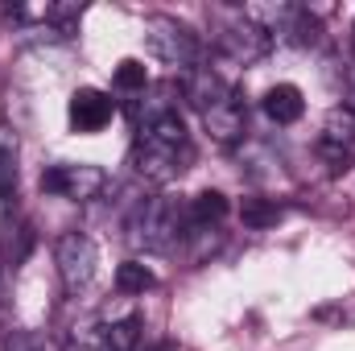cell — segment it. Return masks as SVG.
<instances>
[{
	"instance_id": "obj_10",
	"label": "cell",
	"mask_w": 355,
	"mask_h": 351,
	"mask_svg": "<svg viewBox=\"0 0 355 351\" xmlns=\"http://www.w3.org/2000/svg\"><path fill=\"white\" fill-rule=\"evenodd\" d=\"M178 91H182V99H186L190 108H198V112H211L223 95H232V87H227L215 71H207V67L186 71V75H182V83H178Z\"/></svg>"
},
{
	"instance_id": "obj_4",
	"label": "cell",
	"mask_w": 355,
	"mask_h": 351,
	"mask_svg": "<svg viewBox=\"0 0 355 351\" xmlns=\"http://www.w3.org/2000/svg\"><path fill=\"white\" fill-rule=\"evenodd\" d=\"M37 186L46 194H58V198H71V203H91L103 194L107 186V174L99 166H87V162H62V166H46Z\"/></svg>"
},
{
	"instance_id": "obj_20",
	"label": "cell",
	"mask_w": 355,
	"mask_h": 351,
	"mask_svg": "<svg viewBox=\"0 0 355 351\" xmlns=\"http://www.w3.org/2000/svg\"><path fill=\"white\" fill-rule=\"evenodd\" d=\"M352 33H355V25H352Z\"/></svg>"
},
{
	"instance_id": "obj_15",
	"label": "cell",
	"mask_w": 355,
	"mask_h": 351,
	"mask_svg": "<svg viewBox=\"0 0 355 351\" xmlns=\"http://www.w3.org/2000/svg\"><path fill=\"white\" fill-rule=\"evenodd\" d=\"M137 339H141V318H137V314L116 318V323L103 327V343H107L112 351H132L137 348Z\"/></svg>"
},
{
	"instance_id": "obj_9",
	"label": "cell",
	"mask_w": 355,
	"mask_h": 351,
	"mask_svg": "<svg viewBox=\"0 0 355 351\" xmlns=\"http://www.w3.org/2000/svg\"><path fill=\"white\" fill-rule=\"evenodd\" d=\"M202 124H207V132H211L219 145H236V141L244 137V128H248V112H244L240 95L232 91V95H223L211 112H202Z\"/></svg>"
},
{
	"instance_id": "obj_14",
	"label": "cell",
	"mask_w": 355,
	"mask_h": 351,
	"mask_svg": "<svg viewBox=\"0 0 355 351\" xmlns=\"http://www.w3.org/2000/svg\"><path fill=\"white\" fill-rule=\"evenodd\" d=\"M153 285H157V277H153L141 261H124L120 268H116V289H120L124 298L145 293V289H153Z\"/></svg>"
},
{
	"instance_id": "obj_3",
	"label": "cell",
	"mask_w": 355,
	"mask_h": 351,
	"mask_svg": "<svg viewBox=\"0 0 355 351\" xmlns=\"http://www.w3.org/2000/svg\"><path fill=\"white\" fill-rule=\"evenodd\" d=\"M145 42H149V54L162 58L166 67L194 71V62H198V37H194L182 21H174V17H149Z\"/></svg>"
},
{
	"instance_id": "obj_19",
	"label": "cell",
	"mask_w": 355,
	"mask_h": 351,
	"mask_svg": "<svg viewBox=\"0 0 355 351\" xmlns=\"http://www.w3.org/2000/svg\"><path fill=\"white\" fill-rule=\"evenodd\" d=\"M42 351H79V348H75V343H46Z\"/></svg>"
},
{
	"instance_id": "obj_6",
	"label": "cell",
	"mask_w": 355,
	"mask_h": 351,
	"mask_svg": "<svg viewBox=\"0 0 355 351\" xmlns=\"http://www.w3.org/2000/svg\"><path fill=\"white\" fill-rule=\"evenodd\" d=\"M318 157L331 170H343L355 162V108L335 103L322 120V137H318Z\"/></svg>"
},
{
	"instance_id": "obj_11",
	"label": "cell",
	"mask_w": 355,
	"mask_h": 351,
	"mask_svg": "<svg viewBox=\"0 0 355 351\" xmlns=\"http://www.w3.org/2000/svg\"><path fill=\"white\" fill-rule=\"evenodd\" d=\"M227 215V198L219 190H202L186 203V232H202V228H215L219 219Z\"/></svg>"
},
{
	"instance_id": "obj_8",
	"label": "cell",
	"mask_w": 355,
	"mask_h": 351,
	"mask_svg": "<svg viewBox=\"0 0 355 351\" xmlns=\"http://www.w3.org/2000/svg\"><path fill=\"white\" fill-rule=\"evenodd\" d=\"M116 116V99L99 87H79L71 95V128L75 132H99Z\"/></svg>"
},
{
	"instance_id": "obj_2",
	"label": "cell",
	"mask_w": 355,
	"mask_h": 351,
	"mask_svg": "<svg viewBox=\"0 0 355 351\" xmlns=\"http://www.w3.org/2000/svg\"><path fill=\"white\" fill-rule=\"evenodd\" d=\"M186 240V207L170 198H145L128 219V244L141 252H170Z\"/></svg>"
},
{
	"instance_id": "obj_16",
	"label": "cell",
	"mask_w": 355,
	"mask_h": 351,
	"mask_svg": "<svg viewBox=\"0 0 355 351\" xmlns=\"http://www.w3.org/2000/svg\"><path fill=\"white\" fill-rule=\"evenodd\" d=\"M112 83H116L120 91H145V87H149V71H145V62H137V58H124V62L116 67Z\"/></svg>"
},
{
	"instance_id": "obj_7",
	"label": "cell",
	"mask_w": 355,
	"mask_h": 351,
	"mask_svg": "<svg viewBox=\"0 0 355 351\" xmlns=\"http://www.w3.org/2000/svg\"><path fill=\"white\" fill-rule=\"evenodd\" d=\"M219 50H223L232 62L252 67V62H261L268 50H272V37H268V29H261L257 21L236 17V21H227V25L219 29Z\"/></svg>"
},
{
	"instance_id": "obj_5",
	"label": "cell",
	"mask_w": 355,
	"mask_h": 351,
	"mask_svg": "<svg viewBox=\"0 0 355 351\" xmlns=\"http://www.w3.org/2000/svg\"><path fill=\"white\" fill-rule=\"evenodd\" d=\"M54 261H58V277L67 285V293H79L95 281V264H99V248L87 232H67L54 248Z\"/></svg>"
},
{
	"instance_id": "obj_12",
	"label": "cell",
	"mask_w": 355,
	"mask_h": 351,
	"mask_svg": "<svg viewBox=\"0 0 355 351\" xmlns=\"http://www.w3.org/2000/svg\"><path fill=\"white\" fill-rule=\"evenodd\" d=\"M302 112H306V99H302V91L293 87V83H277V87H268V95H265V116L268 120H277V124H293V120H302Z\"/></svg>"
},
{
	"instance_id": "obj_13",
	"label": "cell",
	"mask_w": 355,
	"mask_h": 351,
	"mask_svg": "<svg viewBox=\"0 0 355 351\" xmlns=\"http://www.w3.org/2000/svg\"><path fill=\"white\" fill-rule=\"evenodd\" d=\"M17 194V132L0 124V198Z\"/></svg>"
},
{
	"instance_id": "obj_1",
	"label": "cell",
	"mask_w": 355,
	"mask_h": 351,
	"mask_svg": "<svg viewBox=\"0 0 355 351\" xmlns=\"http://www.w3.org/2000/svg\"><path fill=\"white\" fill-rule=\"evenodd\" d=\"M190 162H194V149H190V137H186L178 112L153 120V124H145L137 132L132 166H137L141 178H149V182H174L178 174L190 170Z\"/></svg>"
},
{
	"instance_id": "obj_17",
	"label": "cell",
	"mask_w": 355,
	"mask_h": 351,
	"mask_svg": "<svg viewBox=\"0 0 355 351\" xmlns=\"http://www.w3.org/2000/svg\"><path fill=\"white\" fill-rule=\"evenodd\" d=\"M277 215H281V207L268 198H244V207H240V219L248 228H268V223H277Z\"/></svg>"
},
{
	"instance_id": "obj_18",
	"label": "cell",
	"mask_w": 355,
	"mask_h": 351,
	"mask_svg": "<svg viewBox=\"0 0 355 351\" xmlns=\"http://www.w3.org/2000/svg\"><path fill=\"white\" fill-rule=\"evenodd\" d=\"M4 351H33V348H29V339H25V335H12V339L4 343Z\"/></svg>"
}]
</instances>
